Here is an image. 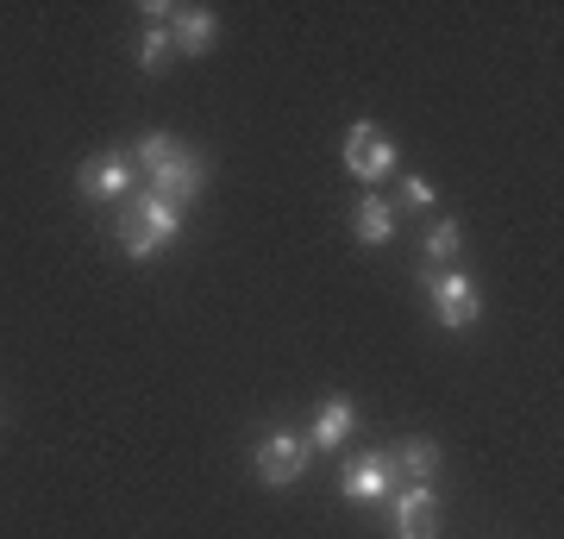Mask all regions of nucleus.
<instances>
[{"label":"nucleus","instance_id":"1","mask_svg":"<svg viewBox=\"0 0 564 539\" xmlns=\"http://www.w3.org/2000/svg\"><path fill=\"white\" fill-rule=\"evenodd\" d=\"M176 226H182V207H170V201H158V195H139L120 220L126 258H158L163 245L176 239Z\"/></svg>","mask_w":564,"mask_h":539},{"label":"nucleus","instance_id":"2","mask_svg":"<svg viewBox=\"0 0 564 539\" xmlns=\"http://www.w3.org/2000/svg\"><path fill=\"white\" fill-rule=\"evenodd\" d=\"M345 170L358 182H383L389 170H395V144L383 139V126L358 120L351 132H345Z\"/></svg>","mask_w":564,"mask_h":539},{"label":"nucleus","instance_id":"3","mask_svg":"<svg viewBox=\"0 0 564 539\" xmlns=\"http://www.w3.org/2000/svg\"><path fill=\"white\" fill-rule=\"evenodd\" d=\"M302 471H307V445H302V433H289V427L263 433V445H258V477L270 483V489L295 483Z\"/></svg>","mask_w":564,"mask_h":539},{"label":"nucleus","instance_id":"4","mask_svg":"<svg viewBox=\"0 0 564 539\" xmlns=\"http://www.w3.org/2000/svg\"><path fill=\"white\" fill-rule=\"evenodd\" d=\"M195 188H202V158H188V151H170V158L151 170V195L170 201V207H182Z\"/></svg>","mask_w":564,"mask_h":539},{"label":"nucleus","instance_id":"5","mask_svg":"<svg viewBox=\"0 0 564 539\" xmlns=\"http://www.w3.org/2000/svg\"><path fill=\"white\" fill-rule=\"evenodd\" d=\"M426 289H433V314H440L445 326H470V320H477V289H470L458 270H440Z\"/></svg>","mask_w":564,"mask_h":539},{"label":"nucleus","instance_id":"6","mask_svg":"<svg viewBox=\"0 0 564 539\" xmlns=\"http://www.w3.org/2000/svg\"><path fill=\"white\" fill-rule=\"evenodd\" d=\"M395 533H402V539H433V533H440V502H433L426 483L402 489V502H395Z\"/></svg>","mask_w":564,"mask_h":539},{"label":"nucleus","instance_id":"7","mask_svg":"<svg viewBox=\"0 0 564 539\" xmlns=\"http://www.w3.org/2000/svg\"><path fill=\"white\" fill-rule=\"evenodd\" d=\"M76 182H82V195L88 201H120L126 188H132V163L126 158H88Z\"/></svg>","mask_w":564,"mask_h":539},{"label":"nucleus","instance_id":"8","mask_svg":"<svg viewBox=\"0 0 564 539\" xmlns=\"http://www.w3.org/2000/svg\"><path fill=\"white\" fill-rule=\"evenodd\" d=\"M389 483H395V464H389L383 452H370V459H358L351 471H345V496L351 502H383Z\"/></svg>","mask_w":564,"mask_h":539},{"label":"nucleus","instance_id":"9","mask_svg":"<svg viewBox=\"0 0 564 539\" xmlns=\"http://www.w3.org/2000/svg\"><path fill=\"white\" fill-rule=\"evenodd\" d=\"M170 20H176V32H170V39H176V51H188V57L214 51V13H207V7H176Z\"/></svg>","mask_w":564,"mask_h":539},{"label":"nucleus","instance_id":"10","mask_svg":"<svg viewBox=\"0 0 564 539\" xmlns=\"http://www.w3.org/2000/svg\"><path fill=\"white\" fill-rule=\"evenodd\" d=\"M389 233H395V207H389L383 195H364V207H358V239H364V245H389Z\"/></svg>","mask_w":564,"mask_h":539},{"label":"nucleus","instance_id":"11","mask_svg":"<svg viewBox=\"0 0 564 539\" xmlns=\"http://www.w3.org/2000/svg\"><path fill=\"white\" fill-rule=\"evenodd\" d=\"M358 427V414H351V401H326V414L314 420V445L321 452H333V445H345V433Z\"/></svg>","mask_w":564,"mask_h":539},{"label":"nucleus","instance_id":"12","mask_svg":"<svg viewBox=\"0 0 564 539\" xmlns=\"http://www.w3.org/2000/svg\"><path fill=\"white\" fill-rule=\"evenodd\" d=\"M402 464H408V477H414V483H433V471H440V445H433V440H408L402 445Z\"/></svg>","mask_w":564,"mask_h":539},{"label":"nucleus","instance_id":"13","mask_svg":"<svg viewBox=\"0 0 564 539\" xmlns=\"http://www.w3.org/2000/svg\"><path fill=\"white\" fill-rule=\"evenodd\" d=\"M170 51H176L170 25H144V39H139V63H144V69H163V63H170Z\"/></svg>","mask_w":564,"mask_h":539},{"label":"nucleus","instance_id":"14","mask_svg":"<svg viewBox=\"0 0 564 539\" xmlns=\"http://www.w3.org/2000/svg\"><path fill=\"white\" fill-rule=\"evenodd\" d=\"M458 245H464L458 220H440L433 233H426V258H433V263H452V258H458Z\"/></svg>","mask_w":564,"mask_h":539},{"label":"nucleus","instance_id":"15","mask_svg":"<svg viewBox=\"0 0 564 539\" xmlns=\"http://www.w3.org/2000/svg\"><path fill=\"white\" fill-rule=\"evenodd\" d=\"M170 151H176V144H170V132H144V139H139V158L151 163V170H158V163L170 158Z\"/></svg>","mask_w":564,"mask_h":539},{"label":"nucleus","instance_id":"16","mask_svg":"<svg viewBox=\"0 0 564 539\" xmlns=\"http://www.w3.org/2000/svg\"><path fill=\"white\" fill-rule=\"evenodd\" d=\"M402 201H408V207H433V182H426V176H408V182H402Z\"/></svg>","mask_w":564,"mask_h":539}]
</instances>
